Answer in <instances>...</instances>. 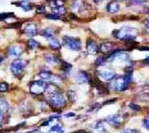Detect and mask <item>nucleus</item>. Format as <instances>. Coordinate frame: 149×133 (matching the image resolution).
<instances>
[{
  "label": "nucleus",
  "instance_id": "obj_40",
  "mask_svg": "<svg viewBox=\"0 0 149 133\" xmlns=\"http://www.w3.org/2000/svg\"><path fill=\"white\" fill-rule=\"evenodd\" d=\"M64 117H65V118H72V117H75V113H68V114H65V115H64Z\"/></svg>",
  "mask_w": 149,
  "mask_h": 133
},
{
  "label": "nucleus",
  "instance_id": "obj_2",
  "mask_svg": "<svg viewBox=\"0 0 149 133\" xmlns=\"http://www.w3.org/2000/svg\"><path fill=\"white\" fill-rule=\"evenodd\" d=\"M136 34H137V30L136 28L130 26H124L122 28H120V29H116L113 31V36L115 38L126 42V43L134 42Z\"/></svg>",
  "mask_w": 149,
  "mask_h": 133
},
{
  "label": "nucleus",
  "instance_id": "obj_39",
  "mask_svg": "<svg viewBox=\"0 0 149 133\" xmlns=\"http://www.w3.org/2000/svg\"><path fill=\"white\" fill-rule=\"evenodd\" d=\"M61 125H55V126H53L52 128H51V130L52 131H58V130H61Z\"/></svg>",
  "mask_w": 149,
  "mask_h": 133
},
{
  "label": "nucleus",
  "instance_id": "obj_6",
  "mask_svg": "<svg viewBox=\"0 0 149 133\" xmlns=\"http://www.w3.org/2000/svg\"><path fill=\"white\" fill-rule=\"evenodd\" d=\"M98 78H100V80H102L104 82H110L116 78V73H115L113 70L105 69L98 73Z\"/></svg>",
  "mask_w": 149,
  "mask_h": 133
},
{
  "label": "nucleus",
  "instance_id": "obj_25",
  "mask_svg": "<svg viewBox=\"0 0 149 133\" xmlns=\"http://www.w3.org/2000/svg\"><path fill=\"white\" fill-rule=\"evenodd\" d=\"M64 3H65V0H50V6L52 8L64 6Z\"/></svg>",
  "mask_w": 149,
  "mask_h": 133
},
{
  "label": "nucleus",
  "instance_id": "obj_24",
  "mask_svg": "<svg viewBox=\"0 0 149 133\" xmlns=\"http://www.w3.org/2000/svg\"><path fill=\"white\" fill-rule=\"evenodd\" d=\"M0 111L2 113H6L9 111V104L5 99H1L0 100Z\"/></svg>",
  "mask_w": 149,
  "mask_h": 133
},
{
  "label": "nucleus",
  "instance_id": "obj_18",
  "mask_svg": "<svg viewBox=\"0 0 149 133\" xmlns=\"http://www.w3.org/2000/svg\"><path fill=\"white\" fill-rule=\"evenodd\" d=\"M14 5H16V6H19V7H22V9L24 11H30L32 9V5L29 3L27 0H24V1L22 2H19V3H14Z\"/></svg>",
  "mask_w": 149,
  "mask_h": 133
},
{
  "label": "nucleus",
  "instance_id": "obj_20",
  "mask_svg": "<svg viewBox=\"0 0 149 133\" xmlns=\"http://www.w3.org/2000/svg\"><path fill=\"white\" fill-rule=\"evenodd\" d=\"M84 8V2L82 0H75L73 1V3L71 4V10L72 11H81Z\"/></svg>",
  "mask_w": 149,
  "mask_h": 133
},
{
  "label": "nucleus",
  "instance_id": "obj_4",
  "mask_svg": "<svg viewBox=\"0 0 149 133\" xmlns=\"http://www.w3.org/2000/svg\"><path fill=\"white\" fill-rule=\"evenodd\" d=\"M63 44L68 48V49L75 51V52H78V51L81 50V40L79 38H75V37H71V36H63Z\"/></svg>",
  "mask_w": 149,
  "mask_h": 133
},
{
  "label": "nucleus",
  "instance_id": "obj_34",
  "mask_svg": "<svg viewBox=\"0 0 149 133\" xmlns=\"http://www.w3.org/2000/svg\"><path fill=\"white\" fill-rule=\"evenodd\" d=\"M8 89H9V86L7 83H0V92L7 91Z\"/></svg>",
  "mask_w": 149,
  "mask_h": 133
},
{
  "label": "nucleus",
  "instance_id": "obj_33",
  "mask_svg": "<svg viewBox=\"0 0 149 133\" xmlns=\"http://www.w3.org/2000/svg\"><path fill=\"white\" fill-rule=\"evenodd\" d=\"M46 18L49 19H54V21H56V19H61V16L57 15V14H47Z\"/></svg>",
  "mask_w": 149,
  "mask_h": 133
},
{
  "label": "nucleus",
  "instance_id": "obj_29",
  "mask_svg": "<svg viewBox=\"0 0 149 133\" xmlns=\"http://www.w3.org/2000/svg\"><path fill=\"white\" fill-rule=\"evenodd\" d=\"M106 58L103 57V56H98V57L95 59V65L97 66H103L106 63Z\"/></svg>",
  "mask_w": 149,
  "mask_h": 133
},
{
  "label": "nucleus",
  "instance_id": "obj_26",
  "mask_svg": "<svg viewBox=\"0 0 149 133\" xmlns=\"http://www.w3.org/2000/svg\"><path fill=\"white\" fill-rule=\"evenodd\" d=\"M39 46H40V44H39L36 40H34V39H29V40L27 41V47H29L30 50L37 49Z\"/></svg>",
  "mask_w": 149,
  "mask_h": 133
},
{
  "label": "nucleus",
  "instance_id": "obj_45",
  "mask_svg": "<svg viewBox=\"0 0 149 133\" xmlns=\"http://www.w3.org/2000/svg\"><path fill=\"white\" fill-rule=\"evenodd\" d=\"M144 62H148V63H149V55L144 59Z\"/></svg>",
  "mask_w": 149,
  "mask_h": 133
},
{
  "label": "nucleus",
  "instance_id": "obj_14",
  "mask_svg": "<svg viewBox=\"0 0 149 133\" xmlns=\"http://www.w3.org/2000/svg\"><path fill=\"white\" fill-rule=\"evenodd\" d=\"M24 52L21 46H11L8 50V53H9V55L11 56H15V57H18L19 56Z\"/></svg>",
  "mask_w": 149,
  "mask_h": 133
},
{
  "label": "nucleus",
  "instance_id": "obj_10",
  "mask_svg": "<svg viewBox=\"0 0 149 133\" xmlns=\"http://www.w3.org/2000/svg\"><path fill=\"white\" fill-rule=\"evenodd\" d=\"M24 32L26 33L27 36H30V37H33L37 34V26H36L35 24L33 22H29L24 25Z\"/></svg>",
  "mask_w": 149,
  "mask_h": 133
},
{
  "label": "nucleus",
  "instance_id": "obj_42",
  "mask_svg": "<svg viewBox=\"0 0 149 133\" xmlns=\"http://www.w3.org/2000/svg\"><path fill=\"white\" fill-rule=\"evenodd\" d=\"M74 133H89V132H87L86 130H78V131H75Z\"/></svg>",
  "mask_w": 149,
  "mask_h": 133
},
{
  "label": "nucleus",
  "instance_id": "obj_22",
  "mask_svg": "<svg viewBox=\"0 0 149 133\" xmlns=\"http://www.w3.org/2000/svg\"><path fill=\"white\" fill-rule=\"evenodd\" d=\"M12 65H13V66H16V67H19V68L24 69V67H26V61L24 60V59L18 58V59H16V60L13 61Z\"/></svg>",
  "mask_w": 149,
  "mask_h": 133
},
{
  "label": "nucleus",
  "instance_id": "obj_41",
  "mask_svg": "<svg viewBox=\"0 0 149 133\" xmlns=\"http://www.w3.org/2000/svg\"><path fill=\"white\" fill-rule=\"evenodd\" d=\"M144 26L146 28V30L149 31V19H147L146 21H144Z\"/></svg>",
  "mask_w": 149,
  "mask_h": 133
},
{
  "label": "nucleus",
  "instance_id": "obj_7",
  "mask_svg": "<svg viewBox=\"0 0 149 133\" xmlns=\"http://www.w3.org/2000/svg\"><path fill=\"white\" fill-rule=\"evenodd\" d=\"M86 50L90 55H97L100 52V46L95 40L90 38L86 42Z\"/></svg>",
  "mask_w": 149,
  "mask_h": 133
},
{
  "label": "nucleus",
  "instance_id": "obj_36",
  "mask_svg": "<svg viewBox=\"0 0 149 133\" xmlns=\"http://www.w3.org/2000/svg\"><path fill=\"white\" fill-rule=\"evenodd\" d=\"M143 126L147 130H149V116L148 117H145L144 120H143Z\"/></svg>",
  "mask_w": 149,
  "mask_h": 133
},
{
  "label": "nucleus",
  "instance_id": "obj_11",
  "mask_svg": "<svg viewBox=\"0 0 149 133\" xmlns=\"http://www.w3.org/2000/svg\"><path fill=\"white\" fill-rule=\"evenodd\" d=\"M114 46L115 44L113 42H104L100 46V52L102 55H107V53H110L114 50Z\"/></svg>",
  "mask_w": 149,
  "mask_h": 133
},
{
  "label": "nucleus",
  "instance_id": "obj_3",
  "mask_svg": "<svg viewBox=\"0 0 149 133\" xmlns=\"http://www.w3.org/2000/svg\"><path fill=\"white\" fill-rule=\"evenodd\" d=\"M48 101H49L50 105H51L53 108H56V109L63 108L66 104V100H65V98H64V95L63 93L58 92V91L50 94L49 100Z\"/></svg>",
  "mask_w": 149,
  "mask_h": 133
},
{
  "label": "nucleus",
  "instance_id": "obj_16",
  "mask_svg": "<svg viewBox=\"0 0 149 133\" xmlns=\"http://www.w3.org/2000/svg\"><path fill=\"white\" fill-rule=\"evenodd\" d=\"M92 128L94 133H106L105 127L103 126V124L100 121H97L95 123H94V125H92Z\"/></svg>",
  "mask_w": 149,
  "mask_h": 133
},
{
  "label": "nucleus",
  "instance_id": "obj_46",
  "mask_svg": "<svg viewBox=\"0 0 149 133\" xmlns=\"http://www.w3.org/2000/svg\"><path fill=\"white\" fill-rule=\"evenodd\" d=\"M2 61H3V57H2V56L0 55V64L2 63Z\"/></svg>",
  "mask_w": 149,
  "mask_h": 133
},
{
  "label": "nucleus",
  "instance_id": "obj_32",
  "mask_svg": "<svg viewBox=\"0 0 149 133\" xmlns=\"http://www.w3.org/2000/svg\"><path fill=\"white\" fill-rule=\"evenodd\" d=\"M36 14L37 15H43V14H46V8L43 5H40L36 8Z\"/></svg>",
  "mask_w": 149,
  "mask_h": 133
},
{
  "label": "nucleus",
  "instance_id": "obj_9",
  "mask_svg": "<svg viewBox=\"0 0 149 133\" xmlns=\"http://www.w3.org/2000/svg\"><path fill=\"white\" fill-rule=\"evenodd\" d=\"M105 121L113 127H119L123 123V117L121 115H111L105 118Z\"/></svg>",
  "mask_w": 149,
  "mask_h": 133
},
{
  "label": "nucleus",
  "instance_id": "obj_17",
  "mask_svg": "<svg viewBox=\"0 0 149 133\" xmlns=\"http://www.w3.org/2000/svg\"><path fill=\"white\" fill-rule=\"evenodd\" d=\"M48 43H49L50 48H51L52 50H55V51L60 50V49H61V43H60V41H58V39L54 38V37L48 39Z\"/></svg>",
  "mask_w": 149,
  "mask_h": 133
},
{
  "label": "nucleus",
  "instance_id": "obj_27",
  "mask_svg": "<svg viewBox=\"0 0 149 133\" xmlns=\"http://www.w3.org/2000/svg\"><path fill=\"white\" fill-rule=\"evenodd\" d=\"M45 91H46L48 94H52L57 91V86L53 84H50V85H47L46 86V89H45Z\"/></svg>",
  "mask_w": 149,
  "mask_h": 133
},
{
  "label": "nucleus",
  "instance_id": "obj_15",
  "mask_svg": "<svg viewBox=\"0 0 149 133\" xmlns=\"http://www.w3.org/2000/svg\"><path fill=\"white\" fill-rule=\"evenodd\" d=\"M38 76L40 77L41 80H43V81H53V78H54L52 72L47 71V70H42V71L39 72Z\"/></svg>",
  "mask_w": 149,
  "mask_h": 133
},
{
  "label": "nucleus",
  "instance_id": "obj_19",
  "mask_svg": "<svg viewBox=\"0 0 149 133\" xmlns=\"http://www.w3.org/2000/svg\"><path fill=\"white\" fill-rule=\"evenodd\" d=\"M45 60L47 63L49 64H54V63H58L60 61V57L54 55H45Z\"/></svg>",
  "mask_w": 149,
  "mask_h": 133
},
{
  "label": "nucleus",
  "instance_id": "obj_31",
  "mask_svg": "<svg viewBox=\"0 0 149 133\" xmlns=\"http://www.w3.org/2000/svg\"><path fill=\"white\" fill-rule=\"evenodd\" d=\"M71 68H72L71 64H69L67 61H63V63H61V69H63V71L68 72Z\"/></svg>",
  "mask_w": 149,
  "mask_h": 133
},
{
  "label": "nucleus",
  "instance_id": "obj_12",
  "mask_svg": "<svg viewBox=\"0 0 149 133\" xmlns=\"http://www.w3.org/2000/svg\"><path fill=\"white\" fill-rule=\"evenodd\" d=\"M121 6L117 1H110L106 5V11L109 14H116L120 11Z\"/></svg>",
  "mask_w": 149,
  "mask_h": 133
},
{
  "label": "nucleus",
  "instance_id": "obj_47",
  "mask_svg": "<svg viewBox=\"0 0 149 133\" xmlns=\"http://www.w3.org/2000/svg\"><path fill=\"white\" fill-rule=\"evenodd\" d=\"M57 133H63V129L58 130V131H57Z\"/></svg>",
  "mask_w": 149,
  "mask_h": 133
},
{
  "label": "nucleus",
  "instance_id": "obj_38",
  "mask_svg": "<svg viewBox=\"0 0 149 133\" xmlns=\"http://www.w3.org/2000/svg\"><path fill=\"white\" fill-rule=\"evenodd\" d=\"M133 4H144L147 2V0H131Z\"/></svg>",
  "mask_w": 149,
  "mask_h": 133
},
{
  "label": "nucleus",
  "instance_id": "obj_23",
  "mask_svg": "<svg viewBox=\"0 0 149 133\" xmlns=\"http://www.w3.org/2000/svg\"><path fill=\"white\" fill-rule=\"evenodd\" d=\"M52 12L54 14H57V15H64L66 13V8L64 6H60V7H55L52 8Z\"/></svg>",
  "mask_w": 149,
  "mask_h": 133
},
{
  "label": "nucleus",
  "instance_id": "obj_8",
  "mask_svg": "<svg viewBox=\"0 0 149 133\" xmlns=\"http://www.w3.org/2000/svg\"><path fill=\"white\" fill-rule=\"evenodd\" d=\"M76 82L78 84H92V77L88 72L80 70L76 75Z\"/></svg>",
  "mask_w": 149,
  "mask_h": 133
},
{
  "label": "nucleus",
  "instance_id": "obj_21",
  "mask_svg": "<svg viewBox=\"0 0 149 133\" xmlns=\"http://www.w3.org/2000/svg\"><path fill=\"white\" fill-rule=\"evenodd\" d=\"M54 30L52 29V28H45L41 31V35L44 36L45 38L49 39V38H52L53 36H54Z\"/></svg>",
  "mask_w": 149,
  "mask_h": 133
},
{
  "label": "nucleus",
  "instance_id": "obj_30",
  "mask_svg": "<svg viewBox=\"0 0 149 133\" xmlns=\"http://www.w3.org/2000/svg\"><path fill=\"white\" fill-rule=\"evenodd\" d=\"M66 95L67 97H68V99L71 102H74L75 100H76L77 96H76V93H75L74 91H72V90H68V91L66 92Z\"/></svg>",
  "mask_w": 149,
  "mask_h": 133
},
{
  "label": "nucleus",
  "instance_id": "obj_5",
  "mask_svg": "<svg viewBox=\"0 0 149 133\" xmlns=\"http://www.w3.org/2000/svg\"><path fill=\"white\" fill-rule=\"evenodd\" d=\"M46 86H47V84L45 83L43 80L34 81L33 83L30 84V87H29L30 93H32V94H35V95L42 94V93L45 91Z\"/></svg>",
  "mask_w": 149,
  "mask_h": 133
},
{
  "label": "nucleus",
  "instance_id": "obj_1",
  "mask_svg": "<svg viewBox=\"0 0 149 133\" xmlns=\"http://www.w3.org/2000/svg\"><path fill=\"white\" fill-rule=\"evenodd\" d=\"M133 81V74H126L125 76H120L116 77L114 80L111 81L108 89H110L115 91H124L130 86V84Z\"/></svg>",
  "mask_w": 149,
  "mask_h": 133
},
{
  "label": "nucleus",
  "instance_id": "obj_35",
  "mask_svg": "<svg viewBox=\"0 0 149 133\" xmlns=\"http://www.w3.org/2000/svg\"><path fill=\"white\" fill-rule=\"evenodd\" d=\"M129 107L133 110V111H134V112H139L140 111V106H139V105H136V104H134V103H131L130 105H129Z\"/></svg>",
  "mask_w": 149,
  "mask_h": 133
},
{
  "label": "nucleus",
  "instance_id": "obj_43",
  "mask_svg": "<svg viewBox=\"0 0 149 133\" xmlns=\"http://www.w3.org/2000/svg\"><path fill=\"white\" fill-rule=\"evenodd\" d=\"M93 1L95 2V3H97V4H98V3H102V2L103 1V0H93Z\"/></svg>",
  "mask_w": 149,
  "mask_h": 133
},
{
  "label": "nucleus",
  "instance_id": "obj_28",
  "mask_svg": "<svg viewBox=\"0 0 149 133\" xmlns=\"http://www.w3.org/2000/svg\"><path fill=\"white\" fill-rule=\"evenodd\" d=\"M22 71H24V69H22V68H19V67H16V66L11 65V72H12L15 76L21 75L22 73Z\"/></svg>",
  "mask_w": 149,
  "mask_h": 133
},
{
  "label": "nucleus",
  "instance_id": "obj_48",
  "mask_svg": "<svg viewBox=\"0 0 149 133\" xmlns=\"http://www.w3.org/2000/svg\"><path fill=\"white\" fill-rule=\"evenodd\" d=\"M122 1H126V0H122Z\"/></svg>",
  "mask_w": 149,
  "mask_h": 133
},
{
  "label": "nucleus",
  "instance_id": "obj_44",
  "mask_svg": "<svg viewBox=\"0 0 149 133\" xmlns=\"http://www.w3.org/2000/svg\"><path fill=\"white\" fill-rule=\"evenodd\" d=\"M2 114H3V113L0 111V121H2V118H3V115H2Z\"/></svg>",
  "mask_w": 149,
  "mask_h": 133
},
{
  "label": "nucleus",
  "instance_id": "obj_13",
  "mask_svg": "<svg viewBox=\"0 0 149 133\" xmlns=\"http://www.w3.org/2000/svg\"><path fill=\"white\" fill-rule=\"evenodd\" d=\"M95 87L100 94H108V92H109L108 87L104 86L102 81L97 80V82H95Z\"/></svg>",
  "mask_w": 149,
  "mask_h": 133
},
{
  "label": "nucleus",
  "instance_id": "obj_37",
  "mask_svg": "<svg viewBox=\"0 0 149 133\" xmlns=\"http://www.w3.org/2000/svg\"><path fill=\"white\" fill-rule=\"evenodd\" d=\"M121 133H137V130L131 129V128H125L121 131Z\"/></svg>",
  "mask_w": 149,
  "mask_h": 133
}]
</instances>
